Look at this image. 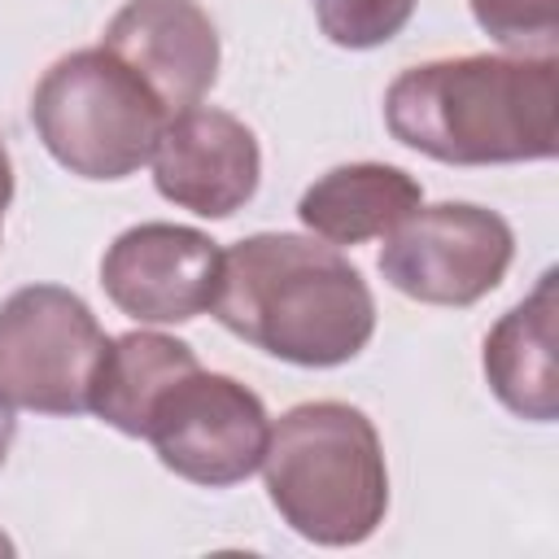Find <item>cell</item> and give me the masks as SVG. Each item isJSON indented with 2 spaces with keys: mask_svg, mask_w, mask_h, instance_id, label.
I'll use <instances>...</instances> for the list:
<instances>
[{
  "mask_svg": "<svg viewBox=\"0 0 559 559\" xmlns=\"http://www.w3.org/2000/svg\"><path fill=\"white\" fill-rule=\"evenodd\" d=\"M384 127L445 166L546 162L559 153V61L467 52L411 66L384 92Z\"/></svg>",
  "mask_w": 559,
  "mask_h": 559,
  "instance_id": "1",
  "label": "cell"
},
{
  "mask_svg": "<svg viewBox=\"0 0 559 559\" xmlns=\"http://www.w3.org/2000/svg\"><path fill=\"white\" fill-rule=\"evenodd\" d=\"M214 319L293 367H341L376 332L362 271L319 236L258 231L223 249Z\"/></svg>",
  "mask_w": 559,
  "mask_h": 559,
  "instance_id": "2",
  "label": "cell"
},
{
  "mask_svg": "<svg viewBox=\"0 0 559 559\" xmlns=\"http://www.w3.org/2000/svg\"><path fill=\"white\" fill-rule=\"evenodd\" d=\"M262 480L284 524L314 546H358L389 511V467L376 424L349 402L284 411L262 450Z\"/></svg>",
  "mask_w": 559,
  "mask_h": 559,
  "instance_id": "3",
  "label": "cell"
},
{
  "mask_svg": "<svg viewBox=\"0 0 559 559\" xmlns=\"http://www.w3.org/2000/svg\"><path fill=\"white\" fill-rule=\"evenodd\" d=\"M162 100L105 48L57 57L31 92V122L52 162L79 179H127L166 127Z\"/></svg>",
  "mask_w": 559,
  "mask_h": 559,
  "instance_id": "4",
  "label": "cell"
},
{
  "mask_svg": "<svg viewBox=\"0 0 559 559\" xmlns=\"http://www.w3.org/2000/svg\"><path fill=\"white\" fill-rule=\"evenodd\" d=\"M109 336L61 284H26L0 301V389L39 415H83Z\"/></svg>",
  "mask_w": 559,
  "mask_h": 559,
  "instance_id": "5",
  "label": "cell"
},
{
  "mask_svg": "<svg viewBox=\"0 0 559 559\" xmlns=\"http://www.w3.org/2000/svg\"><path fill=\"white\" fill-rule=\"evenodd\" d=\"M266 406L236 376L192 367L148 411L144 441H153L162 467L192 485L227 489L258 472L266 450Z\"/></svg>",
  "mask_w": 559,
  "mask_h": 559,
  "instance_id": "6",
  "label": "cell"
},
{
  "mask_svg": "<svg viewBox=\"0 0 559 559\" xmlns=\"http://www.w3.org/2000/svg\"><path fill=\"white\" fill-rule=\"evenodd\" d=\"M515 258L511 223L472 201L419 205L380 249V275L424 306H472L493 293Z\"/></svg>",
  "mask_w": 559,
  "mask_h": 559,
  "instance_id": "7",
  "label": "cell"
},
{
  "mask_svg": "<svg viewBox=\"0 0 559 559\" xmlns=\"http://www.w3.org/2000/svg\"><path fill=\"white\" fill-rule=\"evenodd\" d=\"M223 249L183 223H135L100 258L109 301L140 323H188L218 297Z\"/></svg>",
  "mask_w": 559,
  "mask_h": 559,
  "instance_id": "8",
  "label": "cell"
},
{
  "mask_svg": "<svg viewBox=\"0 0 559 559\" xmlns=\"http://www.w3.org/2000/svg\"><path fill=\"white\" fill-rule=\"evenodd\" d=\"M148 162L157 192L201 218H231L253 201L262 179L258 135L236 114L210 105L170 114Z\"/></svg>",
  "mask_w": 559,
  "mask_h": 559,
  "instance_id": "9",
  "label": "cell"
},
{
  "mask_svg": "<svg viewBox=\"0 0 559 559\" xmlns=\"http://www.w3.org/2000/svg\"><path fill=\"white\" fill-rule=\"evenodd\" d=\"M166 114L192 109L218 79V31L197 0H127L100 39Z\"/></svg>",
  "mask_w": 559,
  "mask_h": 559,
  "instance_id": "10",
  "label": "cell"
},
{
  "mask_svg": "<svg viewBox=\"0 0 559 559\" xmlns=\"http://www.w3.org/2000/svg\"><path fill=\"white\" fill-rule=\"evenodd\" d=\"M559 275L546 271L537 288L515 301L485 336V380L493 397L533 424L559 419V362H555V314Z\"/></svg>",
  "mask_w": 559,
  "mask_h": 559,
  "instance_id": "11",
  "label": "cell"
},
{
  "mask_svg": "<svg viewBox=\"0 0 559 559\" xmlns=\"http://www.w3.org/2000/svg\"><path fill=\"white\" fill-rule=\"evenodd\" d=\"M424 205V188L415 175L389 162H349L319 175L301 201L297 218L328 245H362L389 236L406 214Z\"/></svg>",
  "mask_w": 559,
  "mask_h": 559,
  "instance_id": "12",
  "label": "cell"
},
{
  "mask_svg": "<svg viewBox=\"0 0 559 559\" xmlns=\"http://www.w3.org/2000/svg\"><path fill=\"white\" fill-rule=\"evenodd\" d=\"M192 367H201V362H197L192 345L179 336L144 332V328L109 336L96 380H92L87 411L127 437H144L148 411L162 397V389L175 384L179 376H188Z\"/></svg>",
  "mask_w": 559,
  "mask_h": 559,
  "instance_id": "13",
  "label": "cell"
},
{
  "mask_svg": "<svg viewBox=\"0 0 559 559\" xmlns=\"http://www.w3.org/2000/svg\"><path fill=\"white\" fill-rule=\"evenodd\" d=\"M319 31L336 48H380L415 13V0H310Z\"/></svg>",
  "mask_w": 559,
  "mask_h": 559,
  "instance_id": "14",
  "label": "cell"
},
{
  "mask_svg": "<svg viewBox=\"0 0 559 559\" xmlns=\"http://www.w3.org/2000/svg\"><path fill=\"white\" fill-rule=\"evenodd\" d=\"M476 26L515 52H555L559 39V0H467Z\"/></svg>",
  "mask_w": 559,
  "mask_h": 559,
  "instance_id": "15",
  "label": "cell"
},
{
  "mask_svg": "<svg viewBox=\"0 0 559 559\" xmlns=\"http://www.w3.org/2000/svg\"><path fill=\"white\" fill-rule=\"evenodd\" d=\"M13 437H17V415H13V397L0 389V467H4V459H9V445H13Z\"/></svg>",
  "mask_w": 559,
  "mask_h": 559,
  "instance_id": "16",
  "label": "cell"
},
{
  "mask_svg": "<svg viewBox=\"0 0 559 559\" xmlns=\"http://www.w3.org/2000/svg\"><path fill=\"white\" fill-rule=\"evenodd\" d=\"M13 201V162H9V148L0 140V227H4V210Z\"/></svg>",
  "mask_w": 559,
  "mask_h": 559,
  "instance_id": "17",
  "label": "cell"
},
{
  "mask_svg": "<svg viewBox=\"0 0 559 559\" xmlns=\"http://www.w3.org/2000/svg\"><path fill=\"white\" fill-rule=\"evenodd\" d=\"M0 555H13V542H9L4 533H0Z\"/></svg>",
  "mask_w": 559,
  "mask_h": 559,
  "instance_id": "18",
  "label": "cell"
}]
</instances>
